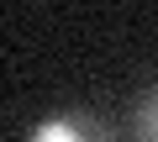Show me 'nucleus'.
I'll return each mask as SVG.
<instances>
[{
    "label": "nucleus",
    "instance_id": "f257e3e1",
    "mask_svg": "<svg viewBox=\"0 0 158 142\" xmlns=\"http://www.w3.org/2000/svg\"><path fill=\"white\" fill-rule=\"evenodd\" d=\"M27 142H121V137H116V126H111L106 116H90V111H58V116L37 121Z\"/></svg>",
    "mask_w": 158,
    "mask_h": 142
},
{
    "label": "nucleus",
    "instance_id": "f03ea898",
    "mask_svg": "<svg viewBox=\"0 0 158 142\" xmlns=\"http://www.w3.org/2000/svg\"><path fill=\"white\" fill-rule=\"evenodd\" d=\"M137 137L142 142H158V84L137 100Z\"/></svg>",
    "mask_w": 158,
    "mask_h": 142
}]
</instances>
